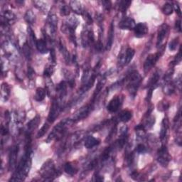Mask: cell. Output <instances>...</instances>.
Instances as JSON below:
<instances>
[{"mask_svg":"<svg viewBox=\"0 0 182 182\" xmlns=\"http://www.w3.org/2000/svg\"><path fill=\"white\" fill-rule=\"evenodd\" d=\"M164 50V46L162 48V50L160 51H158V52L154 54H149V55L147 56V58H146V60H145L144 63V71L145 73L149 72L150 69L156 64L157 61L159 60V58H160L161 56L163 54Z\"/></svg>","mask_w":182,"mask_h":182,"instance_id":"4","label":"cell"},{"mask_svg":"<svg viewBox=\"0 0 182 182\" xmlns=\"http://www.w3.org/2000/svg\"><path fill=\"white\" fill-rule=\"evenodd\" d=\"M120 120L122 122H127L132 118V112L129 110H123L120 114Z\"/></svg>","mask_w":182,"mask_h":182,"instance_id":"30","label":"cell"},{"mask_svg":"<svg viewBox=\"0 0 182 182\" xmlns=\"http://www.w3.org/2000/svg\"><path fill=\"white\" fill-rule=\"evenodd\" d=\"M105 82H106V80H105V77H102L101 79H100L99 81H98L97 86H96V88H95V92H94V94H93V100L91 102L94 103L95 102V100L96 97L98 96V95H99V93H100V91L102 90L103 86L105 85Z\"/></svg>","mask_w":182,"mask_h":182,"instance_id":"20","label":"cell"},{"mask_svg":"<svg viewBox=\"0 0 182 182\" xmlns=\"http://www.w3.org/2000/svg\"><path fill=\"white\" fill-rule=\"evenodd\" d=\"M59 49H60L61 53L63 55V58H64L66 63H67V64H69L71 61V55L69 52L68 51L67 48H66V47L64 46V44L61 42V41H60V43H59Z\"/></svg>","mask_w":182,"mask_h":182,"instance_id":"19","label":"cell"},{"mask_svg":"<svg viewBox=\"0 0 182 182\" xmlns=\"http://www.w3.org/2000/svg\"><path fill=\"white\" fill-rule=\"evenodd\" d=\"M28 34H29V42H30L31 45H35L36 43V36L35 34H34V31L32 30V29L31 28L30 26L28 27Z\"/></svg>","mask_w":182,"mask_h":182,"instance_id":"33","label":"cell"},{"mask_svg":"<svg viewBox=\"0 0 182 182\" xmlns=\"http://www.w3.org/2000/svg\"><path fill=\"white\" fill-rule=\"evenodd\" d=\"M40 174L46 181L53 180L60 174L58 171L56 170L54 162L51 159H48L43 164L40 170Z\"/></svg>","mask_w":182,"mask_h":182,"instance_id":"1","label":"cell"},{"mask_svg":"<svg viewBox=\"0 0 182 182\" xmlns=\"http://www.w3.org/2000/svg\"><path fill=\"white\" fill-rule=\"evenodd\" d=\"M56 92L58 94L59 98L62 100L64 98L67 93V84L65 81H61L56 87Z\"/></svg>","mask_w":182,"mask_h":182,"instance_id":"15","label":"cell"},{"mask_svg":"<svg viewBox=\"0 0 182 182\" xmlns=\"http://www.w3.org/2000/svg\"><path fill=\"white\" fill-rule=\"evenodd\" d=\"M97 164H98V159H93V160L89 164V165L88 166V170H92V169H94L95 167L96 166Z\"/></svg>","mask_w":182,"mask_h":182,"instance_id":"52","label":"cell"},{"mask_svg":"<svg viewBox=\"0 0 182 182\" xmlns=\"http://www.w3.org/2000/svg\"><path fill=\"white\" fill-rule=\"evenodd\" d=\"M71 7L68 5H63L60 9L61 16H68L71 13Z\"/></svg>","mask_w":182,"mask_h":182,"instance_id":"40","label":"cell"},{"mask_svg":"<svg viewBox=\"0 0 182 182\" xmlns=\"http://www.w3.org/2000/svg\"><path fill=\"white\" fill-rule=\"evenodd\" d=\"M53 72H54V65L51 64L50 66H48V67H46L45 68V70H44L43 75H45L46 77L49 78L53 75Z\"/></svg>","mask_w":182,"mask_h":182,"instance_id":"39","label":"cell"},{"mask_svg":"<svg viewBox=\"0 0 182 182\" xmlns=\"http://www.w3.org/2000/svg\"><path fill=\"white\" fill-rule=\"evenodd\" d=\"M2 98L4 100H7L10 95V88L7 83H3L2 85Z\"/></svg>","mask_w":182,"mask_h":182,"instance_id":"27","label":"cell"},{"mask_svg":"<svg viewBox=\"0 0 182 182\" xmlns=\"http://www.w3.org/2000/svg\"><path fill=\"white\" fill-rule=\"evenodd\" d=\"M15 18L16 16L15 15H14L13 12L7 10V11H5V12L4 13V16L2 17V22H4V23L9 24H10L11 22L14 21Z\"/></svg>","mask_w":182,"mask_h":182,"instance_id":"22","label":"cell"},{"mask_svg":"<svg viewBox=\"0 0 182 182\" xmlns=\"http://www.w3.org/2000/svg\"><path fill=\"white\" fill-rule=\"evenodd\" d=\"M19 152V146L15 145L10 150L9 155V170H13L16 167V159L18 156Z\"/></svg>","mask_w":182,"mask_h":182,"instance_id":"8","label":"cell"},{"mask_svg":"<svg viewBox=\"0 0 182 182\" xmlns=\"http://www.w3.org/2000/svg\"><path fill=\"white\" fill-rule=\"evenodd\" d=\"M24 19H25L26 21L28 24H33L35 21V14H34V12L31 10H28L25 14Z\"/></svg>","mask_w":182,"mask_h":182,"instance_id":"32","label":"cell"},{"mask_svg":"<svg viewBox=\"0 0 182 182\" xmlns=\"http://www.w3.org/2000/svg\"><path fill=\"white\" fill-rule=\"evenodd\" d=\"M169 31V26L166 24H162L160 26L158 31V36H157V47H161L162 44L163 43L164 39H165L166 36L168 34Z\"/></svg>","mask_w":182,"mask_h":182,"instance_id":"9","label":"cell"},{"mask_svg":"<svg viewBox=\"0 0 182 182\" xmlns=\"http://www.w3.org/2000/svg\"><path fill=\"white\" fill-rule=\"evenodd\" d=\"M95 49H96V51H98V52H101V51H102L103 45L100 41H98V42L97 43L96 46H95Z\"/></svg>","mask_w":182,"mask_h":182,"instance_id":"53","label":"cell"},{"mask_svg":"<svg viewBox=\"0 0 182 182\" xmlns=\"http://www.w3.org/2000/svg\"><path fill=\"white\" fill-rule=\"evenodd\" d=\"M8 128H7V126H4V125H2V134L3 135V136H6V135L8 134Z\"/></svg>","mask_w":182,"mask_h":182,"instance_id":"56","label":"cell"},{"mask_svg":"<svg viewBox=\"0 0 182 182\" xmlns=\"http://www.w3.org/2000/svg\"><path fill=\"white\" fill-rule=\"evenodd\" d=\"M27 75H28V78L30 80H32L34 75H35V72L33 70V68L31 67H29L28 68V72H27Z\"/></svg>","mask_w":182,"mask_h":182,"instance_id":"50","label":"cell"},{"mask_svg":"<svg viewBox=\"0 0 182 182\" xmlns=\"http://www.w3.org/2000/svg\"><path fill=\"white\" fill-rule=\"evenodd\" d=\"M41 121V117L39 115H36V116L31 120L30 122L27 124V132L26 134H31L34 130L38 127L39 122Z\"/></svg>","mask_w":182,"mask_h":182,"instance_id":"14","label":"cell"},{"mask_svg":"<svg viewBox=\"0 0 182 182\" xmlns=\"http://www.w3.org/2000/svg\"><path fill=\"white\" fill-rule=\"evenodd\" d=\"M134 34L135 36L137 38H142L148 32V27L147 24L144 23H139L136 24L134 29Z\"/></svg>","mask_w":182,"mask_h":182,"instance_id":"12","label":"cell"},{"mask_svg":"<svg viewBox=\"0 0 182 182\" xmlns=\"http://www.w3.org/2000/svg\"><path fill=\"white\" fill-rule=\"evenodd\" d=\"M46 90L42 88H39L36 89V94L34 95V100L37 102H41L46 97Z\"/></svg>","mask_w":182,"mask_h":182,"instance_id":"24","label":"cell"},{"mask_svg":"<svg viewBox=\"0 0 182 182\" xmlns=\"http://www.w3.org/2000/svg\"><path fill=\"white\" fill-rule=\"evenodd\" d=\"M61 105L59 103L58 100L56 98H54L53 100L52 105H51L50 112H49L48 117V121L50 123H53V122L56 120V118L58 117L59 113L61 112Z\"/></svg>","mask_w":182,"mask_h":182,"instance_id":"6","label":"cell"},{"mask_svg":"<svg viewBox=\"0 0 182 182\" xmlns=\"http://www.w3.org/2000/svg\"><path fill=\"white\" fill-rule=\"evenodd\" d=\"M167 130H168V120L166 118H164L163 121L162 122L161 132H160V139L162 141L165 139Z\"/></svg>","mask_w":182,"mask_h":182,"instance_id":"26","label":"cell"},{"mask_svg":"<svg viewBox=\"0 0 182 182\" xmlns=\"http://www.w3.org/2000/svg\"><path fill=\"white\" fill-rule=\"evenodd\" d=\"M34 4H35L36 8L39 9V10H41L43 12L47 11L48 10L47 4H46L45 2H43L42 1H35L34 2Z\"/></svg>","mask_w":182,"mask_h":182,"instance_id":"36","label":"cell"},{"mask_svg":"<svg viewBox=\"0 0 182 182\" xmlns=\"http://www.w3.org/2000/svg\"><path fill=\"white\" fill-rule=\"evenodd\" d=\"M135 51L134 49L132 48H127V50L125 51V65L129 64L131 62V61L133 58V56H134Z\"/></svg>","mask_w":182,"mask_h":182,"instance_id":"28","label":"cell"},{"mask_svg":"<svg viewBox=\"0 0 182 182\" xmlns=\"http://www.w3.org/2000/svg\"><path fill=\"white\" fill-rule=\"evenodd\" d=\"M125 81L128 82L127 89H128L129 92L131 93V95L134 96L137 92L140 83H141V75L138 73V71H133L127 76L126 78H125Z\"/></svg>","mask_w":182,"mask_h":182,"instance_id":"2","label":"cell"},{"mask_svg":"<svg viewBox=\"0 0 182 182\" xmlns=\"http://www.w3.org/2000/svg\"><path fill=\"white\" fill-rule=\"evenodd\" d=\"M181 57H182L181 56V50L180 49V50H179V53L176 56L175 58H174V60L171 63V64L174 66V65L177 64V63H179L181 61Z\"/></svg>","mask_w":182,"mask_h":182,"instance_id":"46","label":"cell"},{"mask_svg":"<svg viewBox=\"0 0 182 182\" xmlns=\"http://www.w3.org/2000/svg\"><path fill=\"white\" fill-rule=\"evenodd\" d=\"M102 4L103 7H104V8L106 9L107 11H109L110 10V9H111V7H112L111 2H110V1H102Z\"/></svg>","mask_w":182,"mask_h":182,"instance_id":"49","label":"cell"},{"mask_svg":"<svg viewBox=\"0 0 182 182\" xmlns=\"http://www.w3.org/2000/svg\"><path fill=\"white\" fill-rule=\"evenodd\" d=\"M82 15L83 16V19H84V20L85 21L86 23H87V24H88V25H90V24H92L93 19H92V17H91V16L90 15V14L88 13V11H83Z\"/></svg>","mask_w":182,"mask_h":182,"instance_id":"43","label":"cell"},{"mask_svg":"<svg viewBox=\"0 0 182 182\" xmlns=\"http://www.w3.org/2000/svg\"><path fill=\"white\" fill-rule=\"evenodd\" d=\"M121 105V99L120 97L115 96L110 100L108 104L107 109L110 112H116Z\"/></svg>","mask_w":182,"mask_h":182,"instance_id":"13","label":"cell"},{"mask_svg":"<svg viewBox=\"0 0 182 182\" xmlns=\"http://www.w3.org/2000/svg\"><path fill=\"white\" fill-rule=\"evenodd\" d=\"M147 151V148L145 147L144 144H138V146L137 147V152H138L139 154H144Z\"/></svg>","mask_w":182,"mask_h":182,"instance_id":"48","label":"cell"},{"mask_svg":"<svg viewBox=\"0 0 182 182\" xmlns=\"http://www.w3.org/2000/svg\"><path fill=\"white\" fill-rule=\"evenodd\" d=\"M174 7L170 3H166L164 5L163 8H162V11L165 15H171L173 13Z\"/></svg>","mask_w":182,"mask_h":182,"instance_id":"35","label":"cell"},{"mask_svg":"<svg viewBox=\"0 0 182 182\" xmlns=\"http://www.w3.org/2000/svg\"><path fill=\"white\" fill-rule=\"evenodd\" d=\"M64 171L66 173H67L69 175H74V174L77 172V169H75V166H73V165L70 162H68L66 163L64 166Z\"/></svg>","mask_w":182,"mask_h":182,"instance_id":"31","label":"cell"},{"mask_svg":"<svg viewBox=\"0 0 182 182\" xmlns=\"http://www.w3.org/2000/svg\"><path fill=\"white\" fill-rule=\"evenodd\" d=\"M136 24L133 19L132 18H124L120 21L119 24L120 29H123V30H132L134 29Z\"/></svg>","mask_w":182,"mask_h":182,"instance_id":"11","label":"cell"},{"mask_svg":"<svg viewBox=\"0 0 182 182\" xmlns=\"http://www.w3.org/2000/svg\"><path fill=\"white\" fill-rule=\"evenodd\" d=\"M73 122V120L71 119H65L62 120V121H61L53 127L52 132H51L50 134L48 135L46 142L48 143L49 142H51L52 140L57 138L58 137H60L61 135L63 133V132H65V130L67 128V127L71 125Z\"/></svg>","mask_w":182,"mask_h":182,"instance_id":"3","label":"cell"},{"mask_svg":"<svg viewBox=\"0 0 182 182\" xmlns=\"http://www.w3.org/2000/svg\"><path fill=\"white\" fill-rule=\"evenodd\" d=\"M174 68H169V69L167 71V72L166 73V74L164 75V80L165 83L169 82L171 80V78L172 77V75L174 74Z\"/></svg>","mask_w":182,"mask_h":182,"instance_id":"42","label":"cell"},{"mask_svg":"<svg viewBox=\"0 0 182 182\" xmlns=\"http://www.w3.org/2000/svg\"><path fill=\"white\" fill-rule=\"evenodd\" d=\"M175 27H176V29L179 32H181V20L179 19V20L176 21V24H175Z\"/></svg>","mask_w":182,"mask_h":182,"instance_id":"55","label":"cell"},{"mask_svg":"<svg viewBox=\"0 0 182 182\" xmlns=\"http://www.w3.org/2000/svg\"><path fill=\"white\" fill-rule=\"evenodd\" d=\"M154 122H155V117H149L147 118V120L146 121V125H144L145 126H147L148 128H151V127L153 126Z\"/></svg>","mask_w":182,"mask_h":182,"instance_id":"44","label":"cell"},{"mask_svg":"<svg viewBox=\"0 0 182 182\" xmlns=\"http://www.w3.org/2000/svg\"><path fill=\"white\" fill-rule=\"evenodd\" d=\"M113 39H114V24H113V23H112L111 25H110L109 31H108L107 40V44H106L107 50L110 51V49H111L112 43H113Z\"/></svg>","mask_w":182,"mask_h":182,"instance_id":"18","label":"cell"},{"mask_svg":"<svg viewBox=\"0 0 182 182\" xmlns=\"http://www.w3.org/2000/svg\"><path fill=\"white\" fill-rule=\"evenodd\" d=\"M48 24L49 26V29H50L51 36H55L58 26V18L55 14H49L48 16Z\"/></svg>","mask_w":182,"mask_h":182,"instance_id":"10","label":"cell"},{"mask_svg":"<svg viewBox=\"0 0 182 182\" xmlns=\"http://www.w3.org/2000/svg\"><path fill=\"white\" fill-rule=\"evenodd\" d=\"M36 47L41 53H46L48 52V48L46 46V41L43 39H39L36 41Z\"/></svg>","mask_w":182,"mask_h":182,"instance_id":"23","label":"cell"},{"mask_svg":"<svg viewBox=\"0 0 182 182\" xmlns=\"http://www.w3.org/2000/svg\"><path fill=\"white\" fill-rule=\"evenodd\" d=\"M110 152H111V147H107V148L105 150L104 152H103L102 155V161H105L108 159L110 157Z\"/></svg>","mask_w":182,"mask_h":182,"instance_id":"45","label":"cell"},{"mask_svg":"<svg viewBox=\"0 0 182 182\" xmlns=\"http://www.w3.org/2000/svg\"><path fill=\"white\" fill-rule=\"evenodd\" d=\"M93 104H94V103L90 102V104L81 107L80 109L75 113V116L73 117V122L80 121V120H82L83 119H85V117H87L88 116V115L90 114V112L92 111Z\"/></svg>","mask_w":182,"mask_h":182,"instance_id":"7","label":"cell"},{"mask_svg":"<svg viewBox=\"0 0 182 182\" xmlns=\"http://www.w3.org/2000/svg\"><path fill=\"white\" fill-rule=\"evenodd\" d=\"M51 56H50V60L51 61V64L52 65H56V53H55V51H54L53 48H51Z\"/></svg>","mask_w":182,"mask_h":182,"instance_id":"47","label":"cell"},{"mask_svg":"<svg viewBox=\"0 0 182 182\" xmlns=\"http://www.w3.org/2000/svg\"><path fill=\"white\" fill-rule=\"evenodd\" d=\"M174 85H175V87L178 88L179 90L181 89V75H179L178 76V78H176L175 82H174Z\"/></svg>","mask_w":182,"mask_h":182,"instance_id":"51","label":"cell"},{"mask_svg":"<svg viewBox=\"0 0 182 182\" xmlns=\"http://www.w3.org/2000/svg\"><path fill=\"white\" fill-rule=\"evenodd\" d=\"M159 78H160V73H159V71H157L152 75V77L150 78L148 84H147V86H148L149 88H154V86L157 85V83H158Z\"/></svg>","mask_w":182,"mask_h":182,"instance_id":"25","label":"cell"},{"mask_svg":"<svg viewBox=\"0 0 182 182\" xmlns=\"http://www.w3.org/2000/svg\"><path fill=\"white\" fill-rule=\"evenodd\" d=\"M100 144V140L95 138L93 136H88L85 139L84 146L87 149H92Z\"/></svg>","mask_w":182,"mask_h":182,"instance_id":"17","label":"cell"},{"mask_svg":"<svg viewBox=\"0 0 182 182\" xmlns=\"http://www.w3.org/2000/svg\"><path fill=\"white\" fill-rule=\"evenodd\" d=\"M70 7L72 10L77 14H82L83 10L82 4L78 1H71L70 2Z\"/></svg>","mask_w":182,"mask_h":182,"instance_id":"21","label":"cell"},{"mask_svg":"<svg viewBox=\"0 0 182 182\" xmlns=\"http://www.w3.org/2000/svg\"><path fill=\"white\" fill-rule=\"evenodd\" d=\"M175 90V85L174 83L169 82L165 83V84L164 85V93L166 95H171L172 93H174Z\"/></svg>","mask_w":182,"mask_h":182,"instance_id":"29","label":"cell"},{"mask_svg":"<svg viewBox=\"0 0 182 182\" xmlns=\"http://www.w3.org/2000/svg\"><path fill=\"white\" fill-rule=\"evenodd\" d=\"M174 9H175V10L176 11L177 13H178L179 15L181 16V9H180V7H179L177 4H174Z\"/></svg>","mask_w":182,"mask_h":182,"instance_id":"57","label":"cell"},{"mask_svg":"<svg viewBox=\"0 0 182 182\" xmlns=\"http://www.w3.org/2000/svg\"><path fill=\"white\" fill-rule=\"evenodd\" d=\"M95 78H96V74H95V73H93V74L90 75V77L89 78V80H88V82L85 83L83 87L81 88L80 92V95H83V93L87 92L90 88L93 87V85H94V83L95 81Z\"/></svg>","mask_w":182,"mask_h":182,"instance_id":"16","label":"cell"},{"mask_svg":"<svg viewBox=\"0 0 182 182\" xmlns=\"http://www.w3.org/2000/svg\"><path fill=\"white\" fill-rule=\"evenodd\" d=\"M152 90H153V88H149V89L148 90V93H147V101L149 102L150 100L152 99Z\"/></svg>","mask_w":182,"mask_h":182,"instance_id":"54","label":"cell"},{"mask_svg":"<svg viewBox=\"0 0 182 182\" xmlns=\"http://www.w3.org/2000/svg\"><path fill=\"white\" fill-rule=\"evenodd\" d=\"M22 51H23V53L25 57L30 60L31 59V50H30V47H29V45L27 43H24V45L23 46V48H22Z\"/></svg>","mask_w":182,"mask_h":182,"instance_id":"38","label":"cell"},{"mask_svg":"<svg viewBox=\"0 0 182 182\" xmlns=\"http://www.w3.org/2000/svg\"><path fill=\"white\" fill-rule=\"evenodd\" d=\"M171 160V157L169 155L168 149L165 145H162L158 151L157 161L162 166H167Z\"/></svg>","mask_w":182,"mask_h":182,"instance_id":"5","label":"cell"},{"mask_svg":"<svg viewBox=\"0 0 182 182\" xmlns=\"http://www.w3.org/2000/svg\"><path fill=\"white\" fill-rule=\"evenodd\" d=\"M179 40L178 37L173 39V40L170 42V43H169V46L170 51H175L177 48V46H178L179 45Z\"/></svg>","mask_w":182,"mask_h":182,"instance_id":"41","label":"cell"},{"mask_svg":"<svg viewBox=\"0 0 182 182\" xmlns=\"http://www.w3.org/2000/svg\"><path fill=\"white\" fill-rule=\"evenodd\" d=\"M48 128H49V125L48 123L44 124L43 125V127H41L40 130H39V131L38 132L37 134H36V138L37 139L41 138V137H42L43 135L46 133V132L48 131Z\"/></svg>","mask_w":182,"mask_h":182,"instance_id":"37","label":"cell"},{"mask_svg":"<svg viewBox=\"0 0 182 182\" xmlns=\"http://www.w3.org/2000/svg\"><path fill=\"white\" fill-rule=\"evenodd\" d=\"M132 2L131 1H127V0H125V1L120 2V6H119V10L124 13L127 11V9L129 8L130 4H131Z\"/></svg>","mask_w":182,"mask_h":182,"instance_id":"34","label":"cell"}]
</instances>
